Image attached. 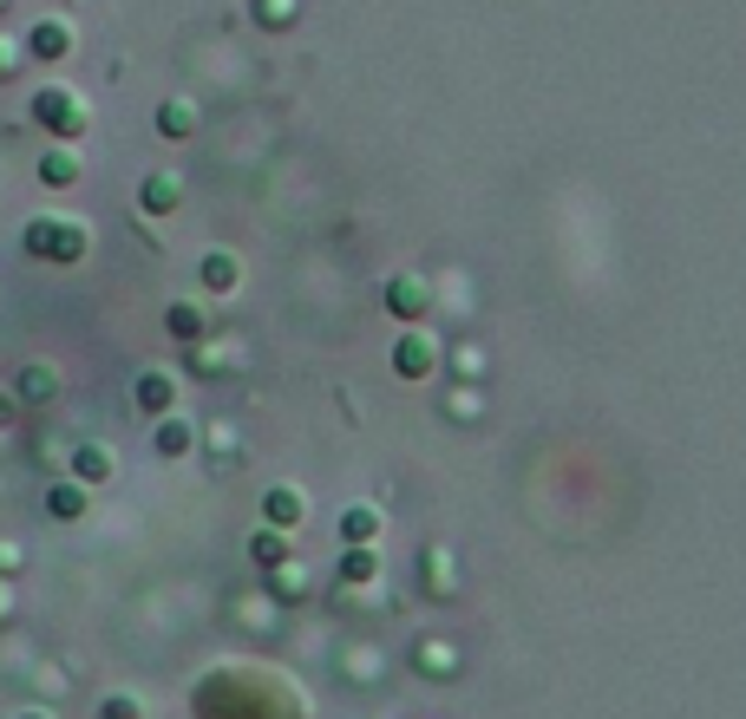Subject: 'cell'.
I'll list each match as a JSON object with an SVG mask.
<instances>
[{
    "label": "cell",
    "mask_w": 746,
    "mask_h": 719,
    "mask_svg": "<svg viewBox=\"0 0 746 719\" xmlns=\"http://www.w3.org/2000/svg\"><path fill=\"white\" fill-rule=\"evenodd\" d=\"M85 222H66V216H33L27 222V256H40V262H79L85 256Z\"/></svg>",
    "instance_id": "1"
},
{
    "label": "cell",
    "mask_w": 746,
    "mask_h": 719,
    "mask_svg": "<svg viewBox=\"0 0 746 719\" xmlns=\"http://www.w3.org/2000/svg\"><path fill=\"white\" fill-rule=\"evenodd\" d=\"M33 118H40L53 138H85V98H79L73 85H46V92L33 98Z\"/></svg>",
    "instance_id": "2"
},
{
    "label": "cell",
    "mask_w": 746,
    "mask_h": 719,
    "mask_svg": "<svg viewBox=\"0 0 746 719\" xmlns=\"http://www.w3.org/2000/svg\"><path fill=\"white\" fill-rule=\"evenodd\" d=\"M132 399H138V413H151V419H170V406H177V379L151 366V373H138Z\"/></svg>",
    "instance_id": "3"
},
{
    "label": "cell",
    "mask_w": 746,
    "mask_h": 719,
    "mask_svg": "<svg viewBox=\"0 0 746 719\" xmlns=\"http://www.w3.org/2000/svg\"><path fill=\"white\" fill-rule=\"evenodd\" d=\"M393 366H400V379H426L433 366H439V347L413 327V334H400V347H393Z\"/></svg>",
    "instance_id": "4"
},
{
    "label": "cell",
    "mask_w": 746,
    "mask_h": 719,
    "mask_svg": "<svg viewBox=\"0 0 746 719\" xmlns=\"http://www.w3.org/2000/svg\"><path fill=\"white\" fill-rule=\"evenodd\" d=\"M386 308L406 314V321H419V314L433 308V288L419 282V275H393V282H386Z\"/></svg>",
    "instance_id": "5"
},
{
    "label": "cell",
    "mask_w": 746,
    "mask_h": 719,
    "mask_svg": "<svg viewBox=\"0 0 746 719\" xmlns=\"http://www.w3.org/2000/svg\"><path fill=\"white\" fill-rule=\"evenodd\" d=\"M27 53H33V60H66V53H73V27H66V20H40V27L27 33Z\"/></svg>",
    "instance_id": "6"
},
{
    "label": "cell",
    "mask_w": 746,
    "mask_h": 719,
    "mask_svg": "<svg viewBox=\"0 0 746 719\" xmlns=\"http://www.w3.org/2000/svg\"><path fill=\"white\" fill-rule=\"evenodd\" d=\"M301 510H308V503H301L296 484H276V491L262 498V523H269V530H296V523H301Z\"/></svg>",
    "instance_id": "7"
},
{
    "label": "cell",
    "mask_w": 746,
    "mask_h": 719,
    "mask_svg": "<svg viewBox=\"0 0 746 719\" xmlns=\"http://www.w3.org/2000/svg\"><path fill=\"white\" fill-rule=\"evenodd\" d=\"M138 204H145L151 216H170L177 204H184V184H177L170 170H151V177H145V190H138Z\"/></svg>",
    "instance_id": "8"
},
{
    "label": "cell",
    "mask_w": 746,
    "mask_h": 719,
    "mask_svg": "<svg viewBox=\"0 0 746 719\" xmlns=\"http://www.w3.org/2000/svg\"><path fill=\"white\" fill-rule=\"evenodd\" d=\"M197 275H204V288H210V294H236V282H242V262H236L229 249H210Z\"/></svg>",
    "instance_id": "9"
},
{
    "label": "cell",
    "mask_w": 746,
    "mask_h": 719,
    "mask_svg": "<svg viewBox=\"0 0 746 719\" xmlns=\"http://www.w3.org/2000/svg\"><path fill=\"white\" fill-rule=\"evenodd\" d=\"M40 184H53V190L79 184V150H73V144H53V150L40 157Z\"/></svg>",
    "instance_id": "10"
},
{
    "label": "cell",
    "mask_w": 746,
    "mask_h": 719,
    "mask_svg": "<svg viewBox=\"0 0 746 719\" xmlns=\"http://www.w3.org/2000/svg\"><path fill=\"white\" fill-rule=\"evenodd\" d=\"M164 327H170V334H177L184 347H197V341L210 334V321H204V308H197V301H177V308L164 314Z\"/></svg>",
    "instance_id": "11"
},
{
    "label": "cell",
    "mask_w": 746,
    "mask_h": 719,
    "mask_svg": "<svg viewBox=\"0 0 746 719\" xmlns=\"http://www.w3.org/2000/svg\"><path fill=\"white\" fill-rule=\"evenodd\" d=\"M157 132H164L170 144L190 138V132H197V112H190V98H164V105H157Z\"/></svg>",
    "instance_id": "12"
},
{
    "label": "cell",
    "mask_w": 746,
    "mask_h": 719,
    "mask_svg": "<svg viewBox=\"0 0 746 719\" xmlns=\"http://www.w3.org/2000/svg\"><path fill=\"white\" fill-rule=\"evenodd\" d=\"M151 445H157V458H184V451L197 445V431H190V419H157Z\"/></svg>",
    "instance_id": "13"
},
{
    "label": "cell",
    "mask_w": 746,
    "mask_h": 719,
    "mask_svg": "<svg viewBox=\"0 0 746 719\" xmlns=\"http://www.w3.org/2000/svg\"><path fill=\"white\" fill-rule=\"evenodd\" d=\"M112 478V451L105 445H79L73 451V484H105Z\"/></svg>",
    "instance_id": "14"
},
{
    "label": "cell",
    "mask_w": 746,
    "mask_h": 719,
    "mask_svg": "<svg viewBox=\"0 0 746 719\" xmlns=\"http://www.w3.org/2000/svg\"><path fill=\"white\" fill-rule=\"evenodd\" d=\"M53 393H60V373H53V366H40V359L20 366V399H27V406H46Z\"/></svg>",
    "instance_id": "15"
},
{
    "label": "cell",
    "mask_w": 746,
    "mask_h": 719,
    "mask_svg": "<svg viewBox=\"0 0 746 719\" xmlns=\"http://www.w3.org/2000/svg\"><path fill=\"white\" fill-rule=\"evenodd\" d=\"M46 510H53L60 523H79V517L92 510V498H85V484H73V478H66V484H53V491H46Z\"/></svg>",
    "instance_id": "16"
},
{
    "label": "cell",
    "mask_w": 746,
    "mask_h": 719,
    "mask_svg": "<svg viewBox=\"0 0 746 719\" xmlns=\"http://www.w3.org/2000/svg\"><path fill=\"white\" fill-rule=\"evenodd\" d=\"M249 556H256V570H282V563H289V543H282V530H256Z\"/></svg>",
    "instance_id": "17"
},
{
    "label": "cell",
    "mask_w": 746,
    "mask_h": 719,
    "mask_svg": "<svg viewBox=\"0 0 746 719\" xmlns=\"http://www.w3.org/2000/svg\"><path fill=\"white\" fill-rule=\"evenodd\" d=\"M341 530H348V543H354V550H367V543H373V530H380V510L354 503V510L341 517Z\"/></svg>",
    "instance_id": "18"
},
{
    "label": "cell",
    "mask_w": 746,
    "mask_h": 719,
    "mask_svg": "<svg viewBox=\"0 0 746 719\" xmlns=\"http://www.w3.org/2000/svg\"><path fill=\"white\" fill-rule=\"evenodd\" d=\"M419 674H433V680H439V674H458V654H452L446 642H426L419 647Z\"/></svg>",
    "instance_id": "19"
},
{
    "label": "cell",
    "mask_w": 746,
    "mask_h": 719,
    "mask_svg": "<svg viewBox=\"0 0 746 719\" xmlns=\"http://www.w3.org/2000/svg\"><path fill=\"white\" fill-rule=\"evenodd\" d=\"M373 570H380V563H373V550H348V556H341V575H348V582H367Z\"/></svg>",
    "instance_id": "20"
},
{
    "label": "cell",
    "mask_w": 746,
    "mask_h": 719,
    "mask_svg": "<svg viewBox=\"0 0 746 719\" xmlns=\"http://www.w3.org/2000/svg\"><path fill=\"white\" fill-rule=\"evenodd\" d=\"M99 719H145V707H138L132 694H112V700L99 707Z\"/></svg>",
    "instance_id": "21"
},
{
    "label": "cell",
    "mask_w": 746,
    "mask_h": 719,
    "mask_svg": "<svg viewBox=\"0 0 746 719\" xmlns=\"http://www.w3.org/2000/svg\"><path fill=\"white\" fill-rule=\"evenodd\" d=\"M20 60H27V53H20L13 40H0V79H13V72H20Z\"/></svg>",
    "instance_id": "22"
},
{
    "label": "cell",
    "mask_w": 746,
    "mask_h": 719,
    "mask_svg": "<svg viewBox=\"0 0 746 719\" xmlns=\"http://www.w3.org/2000/svg\"><path fill=\"white\" fill-rule=\"evenodd\" d=\"M262 20H296V0H262Z\"/></svg>",
    "instance_id": "23"
},
{
    "label": "cell",
    "mask_w": 746,
    "mask_h": 719,
    "mask_svg": "<svg viewBox=\"0 0 746 719\" xmlns=\"http://www.w3.org/2000/svg\"><path fill=\"white\" fill-rule=\"evenodd\" d=\"M20 563H27V556H20V543H0V575H13Z\"/></svg>",
    "instance_id": "24"
},
{
    "label": "cell",
    "mask_w": 746,
    "mask_h": 719,
    "mask_svg": "<svg viewBox=\"0 0 746 719\" xmlns=\"http://www.w3.org/2000/svg\"><path fill=\"white\" fill-rule=\"evenodd\" d=\"M7 419H13V406H7V399H0V426H7Z\"/></svg>",
    "instance_id": "25"
},
{
    "label": "cell",
    "mask_w": 746,
    "mask_h": 719,
    "mask_svg": "<svg viewBox=\"0 0 746 719\" xmlns=\"http://www.w3.org/2000/svg\"><path fill=\"white\" fill-rule=\"evenodd\" d=\"M0 622H7V588H0Z\"/></svg>",
    "instance_id": "26"
},
{
    "label": "cell",
    "mask_w": 746,
    "mask_h": 719,
    "mask_svg": "<svg viewBox=\"0 0 746 719\" xmlns=\"http://www.w3.org/2000/svg\"><path fill=\"white\" fill-rule=\"evenodd\" d=\"M20 719H53V713H20Z\"/></svg>",
    "instance_id": "27"
},
{
    "label": "cell",
    "mask_w": 746,
    "mask_h": 719,
    "mask_svg": "<svg viewBox=\"0 0 746 719\" xmlns=\"http://www.w3.org/2000/svg\"><path fill=\"white\" fill-rule=\"evenodd\" d=\"M0 7H7V0H0Z\"/></svg>",
    "instance_id": "28"
}]
</instances>
